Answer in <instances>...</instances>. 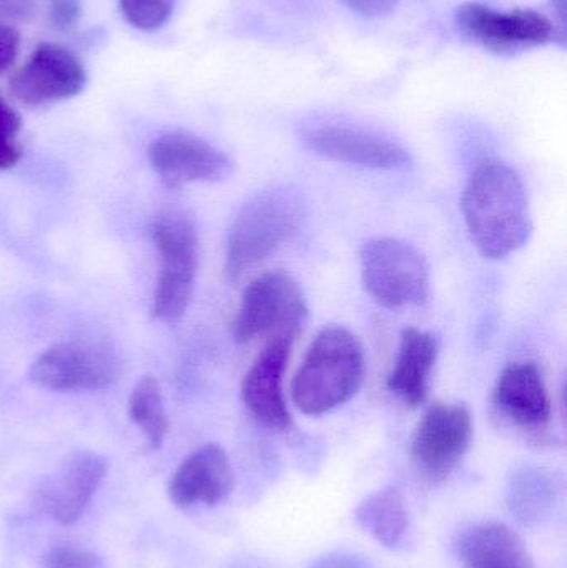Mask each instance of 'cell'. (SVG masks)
<instances>
[{"mask_svg": "<svg viewBox=\"0 0 567 568\" xmlns=\"http://www.w3.org/2000/svg\"><path fill=\"white\" fill-rule=\"evenodd\" d=\"M20 129L19 113L0 97V170L12 169L22 159V149L17 143Z\"/></svg>", "mask_w": 567, "mask_h": 568, "instance_id": "23", "label": "cell"}, {"mask_svg": "<svg viewBox=\"0 0 567 568\" xmlns=\"http://www.w3.org/2000/svg\"><path fill=\"white\" fill-rule=\"evenodd\" d=\"M303 210L305 203L293 186H270L253 195L233 220L226 236V280L239 283L288 242L298 232Z\"/></svg>", "mask_w": 567, "mask_h": 568, "instance_id": "3", "label": "cell"}, {"mask_svg": "<svg viewBox=\"0 0 567 568\" xmlns=\"http://www.w3.org/2000/svg\"><path fill=\"white\" fill-rule=\"evenodd\" d=\"M438 359V339L435 334L418 327H406L399 336L398 356L386 379L389 393L403 403L419 407L426 403L429 379Z\"/></svg>", "mask_w": 567, "mask_h": 568, "instance_id": "17", "label": "cell"}, {"mask_svg": "<svg viewBox=\"0 0 567 568\" xmlns=\"http://www.w3.org/2000/svg\"><path fill=\"white\" fill-rule=\"evenodd\" d=\"M80 13H82L80 0H50V19L57 29H72Z\"/></svg>", "mask_w": 567, "mask_h": 568, "instance_id": "25", "label": "cell"}, {"mask_svg": "<svg viewBox=\"0 0 567 568\" xmlns=\"http://www.w3.org/2000/svg\"><path fill=\"white\" fill-rule=\"evenodd\" d=\"M105 474L107 460L99 454H72L37 490V509L62 526H72L85 513Z\"/></svg>", "mask_w": 567, "mask_h": 568, "instance_id": "13", "label": "cell"}, {"mask_svg": "<svg viewBox=\"0 0 567 568\" xmlns=\"http://www.w3.org/2000/svg\"><path fill=\"white\" fill-rule=\"evenodd\" d=\"M43 568H103L102 560L89 550L79 547H52L43 556Z\"/></svg>", "mask_w": 567, "mask_h": 568, "instance_id": "24", "label": "cell"}, {"mask_svg": "<svg viewBox=\"0 0 567 568\" xmlns=\"http://www.w3.org/2000/svg\"><path fill=\"white\" fill-rule=\"evenodd\" d=\"M493 403L506 419L522 427H541L551 419V399L541 369L531 361L503 369Z\"/></svg>", "mask_w": 567, "mask_h": 568, "instance_id": "16", "label": "cell"}, {"mask_svg": "<svg viewBox=\"0 0 567 568\" xmlns=\"http://www.w3.org/2000/svg\"><path fill=\"white\" fill-rule=\"evenodd\" d=\"M235 486L229 454L219 444H206L190 454L170 480L169 494L180 509L213 507L223 503Z\"/></svg>", "mask_w": 567, "mask_h": 568, "instance_id": "15", "label": "cell"}, {"mask_svg": "<svg viewBox=\"0 0 567 568\" xmlns=\"http://www.w3.org/2000/svg\"><path fill=\"white\" fill-rule=\"evenodd\" d=\"M456 556L463 568H535L523 537L502 523L466 529L456 540Z\"/></svg>", "mask_w": 567, "mask_h": 568, "instance_id": "18", "label": "cell"}, {"mask_svg": "<svg viewBox=\"0 0 567 568\" xmlns=\"http://www.w3.org/2000/svg\"><path fill=\"white\" fill-rule=\"evenodd\" d=\"M313 568H373L363 557L355 554L335 552L316 560Z\"/></svg>", "mask_w": 567, "mask_h": 568, "instance_id": "28", "label": "cell"}, {"mask_svg": "<svg viewBox=\"0 0 567 568\" xmlns=\"http://www.w3.org/2000/svg\"><path fill=\"white\" fill-rule=\"evenodd\" d=\"M129 416L153 449L163 446L169 434L170 420L162 387L155 376H143L133 386L129 397Z\"/></svg>", "mask_w": 567, "mask_h": 568, "instance_id": "20", "label": "cell"}, {"mask_svg": "<svg viewBox=\"0 0 567 568\" xmlns=\"http://www.w3.org/2000/svg\"><path fill=\"white\" fill-rule=\"evenodd\" d=\"M355 520L379 546L398 550L412 532L408 504L396 487L376 490L358 504Z\"/></svg>", "mask_w": 567, "mask_h": 568, "instance_id": "19", "label": "cell"}, {"mask_svg": "<svg viewBox=\"0 0 567 568\" xmlns=\"http://www.w3.org/2000/svg\"><path fill=\"white\" fill-rule=\"evenodd\" d=\"M306 317L308 306L300 284L285 272L265 273L243 291L232 321V337L235 343L246 344L263 336H298Z\"/></svg>", "mask_w": 567, "mask_h": 568, "instance_id": "6", "label": "cell"}, {"mask_svg": "<svg viewBox=\"0 0 567 568\" xmlns=\"http://www.w3.org/2000/svg\"><path fill=\"white\" fill-rule=\"evenodd\" d=\"M150 235L160 262L152 316L159 323H179L195 291L199 233L186 213L165 210L153 220Z\"/></svg>", "mask_w": 567, "mask_h": 568, "instance_id": "4", "label": "cell"}, {"mask_svg": "<svg viewBox=\"0 0 567 568\" xmlns=\"http://www.w3.org/2000/svg\"><path fill=\"white\" fill-rule=\"evenodd\" d=\"M310 152L333 162L376 170L409 165V153L393 140L346 125H318L303 133Z\"/></svg>", "mask_w": 567, "mask_h": 568, "instance_id": "14", "label": "cell"}, {"mask_svg": "<svg viewBox=\"0 0 567 568\" xmlns=\"http://www.w3.org/2000/svg\"><path fill=\"white\" fill-rule=\"evenodd\" d=\"M150 165L170 189L192 183H216L233 173L232 159L212 143L189 132H166L149 149Z\"/></svg>", "mask_w": 567, "mask_h": 568, "instance_id": "9", "label": "cell"}, {"mask_svg": "<svg viewBox=\"0 0 567 568\" xmlns=\"http://www.w3.org/2000/svg\"><path fill=\"white\" fill-rule=\"evenodd\" d=\"M555 486L541 470H522L509 489V509L526 526L548 516L555 503Z\"/></svg>", "mask_w": 567, "mask_h": 568, "instance_id": "21", "label": "cell"}, {"mask_svg": "<svg viewBox=\"0 0 567 568\" xmlns=\"http://www.w3.org/2000/svg\"><path fill=\"white\" fill-rule=\"evenodd\" d=\"M115 351L93 341H65L43 351L29 379L52 393H92L112 386L119 377Z\"/></svg>", "mask_w": 567, "mask_h": 568, "instance_id": "7", "label": "cell"}, {"mask_svg": "<svg viewBox=\"0 0 567 568\" xmlns=\"http://www.w3.org/2000/svg\"><path fill=\"white\" fill-rule=\"evenodd\" d=\"M473 440V416L466 404H435L419 420L413 437L416 469L442 483L459 466Z\"/></svg>", "mask_w": 567, "mask_h": 568, "instance_id": "8", "label": "cell"}, {"mask_svg": "<svg viewBox=\"0 0 567 568\" xmlns=\"http://www.w3.org/2000/svg\"><path fill=\"white\" fill-rule=\"evenodd\" d=\"M462 210L473 243L485 258H508L531 239L528 193L508 163H479L466 183Z\"/></svg>", "mask_w": 567, "mask_h": 568, "instance_id": "1", "label": "cell"}, {"mask_svg": "<svg viewBox=\"0 0 567 568\" xmlns=\"http://www.w3.org/2000/svg\"><path fill=\"white\" fill-rule=\"evenodd\" d=\"M176 0H120L125 19L140 30H156L172 17Z\"/></svg>", "mask_w": 567, "mask_h": 568, "instance_id": "22", "label": "cell"}, {"mask_svg": "<svg viewBox=\"0 0 567 568\" xmlns=\"http://www.w3.org/2000/svg\"><path fill=\"white\" fill-rule=\"evenodd\" d=\"M455 23L463 36L498 52L541 45L553 37L551 20L535 10L499 12L468 2L456 9Z\"/></svg>", "mask_w": 567, "mask_h": 568, "instance_id": "11", "label": "cell"}, {"mask_svg": "<svg viewBox=\"0 0 567 568\" xmlns=\"http://www.w3.org/2000/svg\"><path fill=\"white\" fill-rule=\"evenodd\" d=\"M353 12L363 17H382L396 9L399 0H342Z\"/></svg>", "mask_w": 567, "mask_h": 568, "instance_id": "27", "label": "cell"}, {"mask_svg": "<svg viewBox=\"0 0 567 568\" xmlns=\"http://www.w3.org/2000/svg\"><path fill=\"white\" fill-rule=\"evenodd\" d=\"M82 62L59 43L36 47L26 65L13 75L10 90L19 102L30 106L50 105L79 95L85 87Z\"/></svg>", "mask_w": 567, "mask_h": 568, "instance_id": "10", "label": "cell"}, {"mask_svg": "<svg viewBox=\"0 0 567 568\" xmlns=\"http://www.w3.org/2000/svg\"><path fill=\"white\" fill-rule=\"evenodd\" d=\"M295 339L292 334L270 337L243 379V404L259 423L270 429L288 430L292 427V414L283 393V376Z\"/></svg>", "mask_w": 567, "mask_h": 568, "instance_id": "12", "label": "cell"}, {"mask_svg": "<svg viewBox=\"0 0 567 568\" xmlns=\"http://www.w3.org/2000/svg\"><path fill=\"white\" fill-rule=\"evenodd\" d=\"M363 376L365 353L358 337L345 327H325L293 377V404L308 416L332 413L358 393Z\"/></svg>", "mask_w": 567, "mask_h": 568, "instance_id": "2", "label": "cell"}, {"mask_svg": "<svg viewBox=\"0 0 567 568\" xmlns=\"http://www.w3.org/2000/svg\"><path fill=\"white\" fill-rule=\"evenodd\" d=\"M20 36L12 27L0 23V75L6 73L19 55Z\"/></svg>", "mask_w": 567, "mask_h": 568, "instance_id": "26", "label": "cell"}, {"mask_svg": "<svg viewBox=\"0 0 567 568\" xmlns=\"http://www.w3.org/2000/svg\"><path fill=\"white\" fill-rule=\"evenodd\" d=\"M366 293L386 310L423 306L429 297V266L412 243L392 236L369 240L362 248Z\"/></svg>", "mask_w": 567, "mask_h": 568, "instance_id": "5", "label": "cell"}]
</instances>
